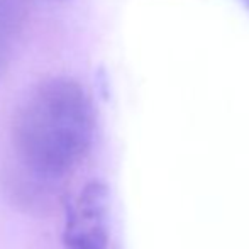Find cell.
I'll list each match as a JSON object with an SVG mask.
<instances>
[{
	"mask_svg": "<svg viewBox=\"0 0 249 249\" xmlns=\"http://www.w3.org/2000/svg\"><path fill=\"white\" fill-rule=\"evenodd\" d=\"M95 127V105L78 80L53 76L37 83L12 121V146L22 177L36 185L68 177L92 149Z\"/></svg>",
	"mask_w": 249,
	"mask_h": 249,
	"instance_id": "1",
	"label": "cell"
},
{
	"mask_svg": "<svg viewBox=\"0 0 249 249\" xmlns=\"http://www.w3.org/2000/svg\"><path fill=\"white\" fill-rule=\"evenodd\" d=\"M24 2L26 0H0V76L9 65L14 44L26 17Z\"/></svg>",
	"mask_w": 249,
	"mask_h": 249,
	"instance_id": "3",
	"label": "cell"
},
{
	"mask_svg": "<svg viewBox=\"0 0 249 249\" xmlns=\"http://www.w3.org/2000/svg\"><path fill=\"white\" fill-rule=\"evenodd\" d=\"M108 207L107 185L97 180L87 183L66 213V249H107Z\"/></svg>",
	"mask_w": 249,
	"mask_h": 249,
	"instance_id": "2",
	"label": "cell"
},
{
	"mask_svg": "<svg viewBox=\"0 0 249 249\" xmlns=\"http://www.w3.org/2000/svg\"><path fill=\"white\" fill-rule=\"evenodd\" d=\"M241 2H243V3H244V5H246V7H248V9H249V0H241Z\"/></svg>",
	"mask_w": 249,
	"mask_h": 249,
	"instance_id": "4",
	"label": "cell"
}]
</instances>
